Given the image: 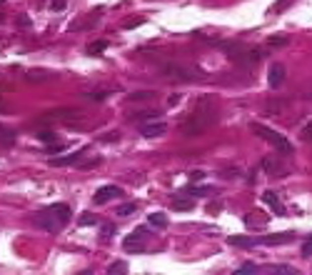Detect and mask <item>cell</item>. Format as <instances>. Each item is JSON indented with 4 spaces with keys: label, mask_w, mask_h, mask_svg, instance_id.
<instances>
[{
    "label": "cell",
    "mask_w": 312,
    "mask_h": 275,
    "mask_svg": "<svg viewBox=\"0 0 312 275\" xmlns=\"http://www.w3.org/2000/svg\"><path fill=\"white\" fill-rule=\"evenodd\" d=\"M83 153L85 150H77L72 155H65V158H53V165H72V163H77V160L83 158Z\"/></svg>",
    "instance_id": "cell-20"
},
{
    "label": "cell",
    "mask_w": 312,
    "mask_h": 275,
    "mask_svg": "<svg viewBox=\"0 0 312 275\" xmlns=\"http://www.w3.org/2000/svg\"><path fill=\"white\" fill-rule=\"evenodd\" d=\"M300 135H302V140H307V143H312V123H307V125L302 128V133H300Z\"/></svg>",
    "instance_id": "cell-31"
},
{
    "label": "cell",
    "mask_w": 312,
    "mask_h": 275,
    "mask_svg": "<svg viewBox=\"0 0 312 275\" xmlns=\"http://www.w3.org/2000/svg\"><path fill=\"white\" fill-rule=\"evenodd\" d=\"M272 273L275 275H297V268H292V265H272Z\"/></svg>",
    "instance_id": "cell-25"
},
{
    "label": "cell",
    "mask_w": 312,
    "mask_h": 275,
    "mask_svg": "<svg viewBox=\"0 0 312 275\" xmlns=\"http://www.w3.org/2000/svg\"><path fill=\"white\" fill-rule=\"evenodd\" d=\"M292 238H295V233H272V235L257 238V245H282V243H290Z\"/></svg>",
    "instance_id": "cell-11"
},
{
    "label": "cell",
    "mask_w": 312,
    "mask_h": 275,
    "mask_svg": "<svg viewBox=\"0 0 312 275\" xmlns=\"http://www.w3.org/2000/svg\"><path fill=\"white\" fill-rule=\"evenodd\" d=\"M142 23H145V18H130V20L123 23V28H125V30H133V28H138V25H142Z\"/></svg>",
    "instance_id": "cell-28"
},
{
    "label": "cell",
    "mask_w": 312,
    "mask_h": 275,
    "mask_svg": "<svg viewBox=\"0 0 312 275\" xmlns=\"http://www.w3.org/2000/svg\"><path fill=\"white\" fill-rule=\"evenodd\" d=\"M252 133L260 138V140H265L267 145H272L277 153H282V155H292V150H295V145L282 135V133H277V130H272L270 125H262V123H252Z\"/></svg>",
    "instance_id": "cell-3"
},
{
    "label": "cell",
    "mask_w": 312,
    "mask_h": 275,
    "mask_svg": "<svg viewBox=\"0 0 312 275\" xmlns=\"http://www.w3.org/2000/svg\"><path fill=\"white\" fill-rule=\"evenodd\" d=\"M282 163H277V160H270V158H265L262 160V168H265V173H270V175H277V178H282V175H287L290 170L287 168H280Z\"/></svg>",
    "instance_id": "cell-14"
},
{
    "label": "cell",
    "mask_w": 312,
    "mask_h": 275,
    "mask_svg": "<svg viewBox=\"0 0 312 275\" xmlns=\"http://www.w3.org/2000/svg\"><path fill=\"white\" fill-rule=\"evenodd\" d=\"M267 45H270V48H285V45H290V35H287V33H275V35H270V38H267Z\"/></svg>",
    "instance_id": "cell-19"
},
{
    "label": "cell",
    "mask_w": 312,
    "mask_h": 275,
    "mask_svg": "<svg viewBox=\"0 0 312 275\" xmlns=\"http://www.w3.org/2000/svg\"><path fill=\"white\" fill-rule=\"evenodd\" d=\"M250 273H260V268H257L255 263H245L243 268L235 270V275H250Z\"/></svg>",
    "instance_id": "cell-26"
},
{
    "label": "cell",
    "mask_w": 312,
    "mask_h": 275,
    "mask_svg": "<svg viewBox=\"0 0 312 275\" xmlns=\"http://www.w3.org/2000/svg\"><path fill=\"white\" fill-rule=\"evenodd\" d=\"M230 245H240V248H255L257 238H247V235H230Z\"/></svg>",
    "instance_id": "cell-17"
},
{
    "label": "cell",
    "mask_w": 312,
    "mask_h": 275,
    "mask_svg": "<svg viewBox=\"0 0 312 275\" xmlns=\"http://www.w3.org/2000/svg\"><path fill=\"white\" fill-rule=\"evenodd\" d=\"M0 105H3V100H0Z\"/></svg>",
    "instance_id": "cell-39"
},
{
    "label": "cell",
    "mask_w": 312,
    "mask_h": 275,
    "mask_svg": "<svg viewBox=\"0 0 312 275\" xmlns=\"http://www.w3.org/2000/svg\"><path fill=\"white\" fill-rule=\"evenodd\" d=\"M105 95H107V93H85V98H88V100H103Z\"/></svg>",
    "instance_id": "cell-35"
},
{
    "label": "cell",
    "mask_w": 312,
    "mask_h": 275,
    "mask_svg": "<svg viewBox=\"0 0 312 275\" xmlns=\"http://www.w3.org/2000/svg\"><path fill=\"white\" fill-rule=\"evenodd\" d=\"M147 223H150L152 228H160V230H163V228H168V215H165V213H150V215H147Z\"/></svg>",
    "instance_id": "cell-21"
},
{
    "label": "cell",
    "mask_w": 312,
    "mask_h": 275,
    "mask_svg": "<svg viewBox=\"0 0 312 275\" xmlns=\"http://www.w3.org/2000/svg\"><path fill=\"white\" fill-rule=\"evenodd\" d=\"M37 138H40V140H45V143H53V140H55L58 135H55L53 130H43V133H40V135H37Z\"/></svg>",
    "instance_id": "cell-32"
},
{
    "label": "cell",
    "mask_w": 312,
    "mask_h": 275,
    "mask_svg": "<svg viewBox=\"0 0 312 275\" xmlns=\"http://www.w3.org/2000/svg\"><path fill=\"white\" fill-rule=\"evenodd\" d=\"M0 23H3V13H0Z\"/></svg>",
    "instance_id": "cell-38"
},
{
    "label": "cell",
    "mask_w": 312,
    "mask_h": 275,
    "mask_svg": "<svg viewBox=\"0 0 312 275\" xmlns=\"http://www.w3.org/2000/svg\"><path fill=\"white\" fill-rule=\"evenodd\" d=\"M262 203H267L277 215H285V210L280 208V198H277V195L272 193V190H265V193H262Z\"/></svg>",
    "instance_id": "cell-15"
},
{
    "label": "cell",
    "mask_w": 312,
    "mask_h": 275,
    "mask_svg": "<svg viewBox=\"0 0 312 275\" xmlns=\"http://www.w3.org/2000/svg\"><path fill=\"white\" fill-rule=\"evenodd\" d=\"M130 118H133V120H138V123H150V120H160L163 113H160V110L147 108V110H138V113H133Z\"/></svg>",
    "instance_id": "cell-13"
},
{
    "label": "cell",
    "mask_w": 312,
    "mask_h": 275,
    "mask_svg": "<svg viewBox=\"0 0 312 275\" xmlns=\"http://www.w3.org/2000/svg\"><path fill=\"white\" fill-rule=\"evenodd\" d=\"M83 120H85V113L80 108H55V110H48L40 118V123H63L68 128L83 123Z\"/></svg>",
    "instance_id": "cell-4"
},
{
    "label": "cell",
    "mask_w": 312,
    "mask_h": 275,
    "mask_svg": "<svg viewBox=\"0 0 312 275\" xmlns=\"http://www.w3.org/2000/svg\"><path fill=\"white\" fill-rule=\"evenodd\" d=\"M215 120H217V110H215V105H210V100L205 98V100H200V105L182 120L180 130H182L185 135H203L205 130H210V128L215 125Z\"/></svg>",
    "instance_id": "cell-1"
},
{
    "label": "cell",
    "mask_w": 312,
    "mask_h": 275,
    "mask_svg": "<svg viewBox=\"0 0 312 275\" xmlns=\"http://www.w3.org/2000/svg\"><path fill=\"white\" fill-rule=\"evenodd\" d=\"M107 45H110L107 40H95V43H90L88 53H90V55H103V53L107 50Z\"/></svg>",
    "instance_id": "cell-23"
},
{
    "label": "cell",
    "mask_w": 312,
    "mask_h": 275,
    "mask_svg": "<svg viewBox=\"0 0 312 275\" xmlns=\"http://www.w3.org/2000/svg\"><path fill=\"white\" fill-rule=\"evenodd\" d=\"M50 8H53L55 13H60V10L65 8V0H53V5H50Z\"/></svg>",
    "instance_id": "cell-36"
},
{
    "label": "cell",
    "mask_w": 312,
    "mask_h": 275,
    "mask_svg": "<svg viewBox=\"0 0 312 275\" xmlns=\"http://www.w3.org/2000/svg\"><path fill=\"white\" fill-rule=\"evenodd\" d=\"M0 138L5 140V145H13V140H15V133H13V130H5V128H0Z\"/></svg>",
    "instance_id": "cell-29"
},
{
    "label": "cell",
    "mask_w": 312,
    "mask_h": 275,
    "mask_svg": "<svg viewBox=\"0 0 312 275\" xmlns=\"http://www.w3.org/2000/svg\"><path fill=\"white\" fill-rule=\"evenodd\" d=\"M215 193L212 188H200V185H187L182 188V195H190V198H205V195Z\"/></svg>",
    "instance_id": "cell-16"
},
{
    "label": "cell",
    "mask_w": 312,
    "mask_h": 275,
    "mask_svg": "<svg viewBox=\"0 0 312 275\" xmlns=\"http://www.w3.org/2000/svg\"><path fill=\"white\" fill-rule=\"evenodd\" d=\"M25 78H28V83L40 85V83L53 80V73H50V70H37V68H33V70H28V73H25Z\"/></svg>",
    "instance_id": "cell-12"
},
{
    "label": "cell",
    "mask_w": 312,
    "mask_h": 275,
    "mask_svg": "<svg viewBox=\"0 0 312 275\" xmlns=\"http://www.w3.org/2000/svg\"><path fill=\"white\" fill-rule=\"evenodd\" d=\"M107 273H110V275H125V273H128V265H125L123 260H115V263L107 268Z\"/></svg>",
    "instance_id": "cell-24"
},
{
    "label": "cell",
    "mask_w": 312,
    "mask_h": 275,
    "mask_svg": "<svg viewBox=\"0 0 312 275\" xmlns=\"http://www.w3.org/2000/svg\"><path fill=\"white\" fill-rule=\"evenodd\" d=\"M70 215H72L70 205H65V203H55V205H50V208H45V210L37 213L35 220L40 223L45 230L58 233V230H63V228L70 223Z\"/></svg>",
    "instance_id": "cell-2"
},
{
    "label": "cell",
    "mask_w": 312,
    "mask_h": 275,
    "mask_svg": "<svg viewBox=\"0 0 312 275\" xmlns=\"http://www.w3.org/2000/svg\"><path fill=\"white\" fill-rule=\"evenodd\" d=\"M145 235H147V228H138L133 235H128L125 243H123V245H125V250H128V253H140V250H145V248H142V243H140V240L145 238Z\"/></svg>",
    "instance_id": "cell-10"
},
{
    "label": "cell",
    "mask_w": 312,
    "mask_h": 275,
    "mask_svg": "<svg viewBox=\"0 0 312 275\" xmlns=\"http://www.w3.org/2000/svg\"><path fill=\"white\" fill-rule=\"evenodd\" d=\"M120 195H123V190H120L118 185H103V188H98V193L93 195V203H95V205H105L107 200L120 198Z\"/></svg>",
    "instance_id": "cell-7"
},
{
    "label": "cell",
    "mask_w": 312,
    "mask_h": 275,
    "mask_svg": "<svg viewBox=\"0 0 312 275\" xmlns=\"http://www.w3.org/2000/svg\"><path fill=\"white\" fill-rule=\"evenodd\" d=\"M135 210H138V205H135V203H128V205H120V208H118V215L125 218V215H133Z\"/></svg>",
    "instance_id": "cell-27"
},
{
    "label": "cell",
    "mask_w": 312,
    "mask_h": 275,
    "mask_svg": "<svg viewBox=\"0 0 312 275\" xmlns=\"http://www.w3.org/2000/svg\"><path fill=\"white\" fill-rule=\"evenodd\" d=\"M285 75H287V70H285L282 63H272L270 70H267V83H270V88H280L285 83Z\"/></svg>",
    "instance_id": "cell-9"
},
{
    "label": "cell",
    "mask_w": 312,
    "mask_h": 275,
    "mask_svg": "<svg viewBox=\"0 0 312 275\" xmlns=\"http://www.w3.org/2000/svg\"><path fill=\"white\" fill-rule=\"evenodd\" d=\"M155 100V90H140V93H130L128 95V103H152Z\"/></svg>",
    "instance_id": "cell-18"
},
{
    "label": "cell",
    "mask_w": 312,
    "mask_h": 275,
    "mask_svg": "<svg viewBox=\"0 0 312 275\" xmlns=\"http://www.w3.org/2000/svg\"><path fill=\"white\" fill-rule=\"evenodd\" d=\"M168 133V123L163 120H150V123H145V125H140V135L142 138H160V135H165Z\"/></svg>",
    "instance_id": "cell-8"
},
{
    "label": "cell",
    "mask_w": 312,
    "mask_h": 275,
    "mask_svg": "<svg viewBox=\"0 0 312 275\" xmlns=\"http://www.w3.org/2000/svg\"><path fill=\"white\" fill-rule=\"evenodd\" d=\"M232 60L235 63H240V65H255L257 60H262V50H252V48H247V45H240V43H222L220 45Z\"/></svg>",
    "instance_id": "cell-5"
},
{
    "label": "cell",
    "mask_w": 312,
    "mask_h": 275,
    "mask_svg": "<svg viewBox=\"0 0 312 275\" xmlns=\"http://www.w3.org/2000/svg\"><path fill=\"white\" fill-rule=\"evenodd\" d=\"M95 223H98V218L93 213H83L80 215V225H95Z\"/></svg>",
    "instance_id": "cell-30"
},
{
    "label": "cell",
    "mask_w": 312,
    "mask_h": 275,
    "mask_svg": "<svg viewBox=\"0 0 312 275\" xmlns=\"http://www.w3.org/2000/svg\"><path fill=\"white\" fill-rule=\"evenodd\" d=\"M165 75L175 78V80H195V78H203V70H198L195 65H180V63H165Z\"/></svg>",
    "instance_id": "cell-6"
},
{
    "label": "cell",
    "mask_w": 312,
    "mask_h": 275,
    "mask_svg": "<svg viewBox=\"0 0 312 275\" xmlns=\"http://www.w3.org/2000/svg\"><path fill=\"white\" fill-rule=\"evenodd\" d=\"M310 255H312V238H307L302 245V258H310Z\"/></svg>",
    "instance_id": "cell-33"
},
{
    "label": "cell",
    "mask_w": 312,
    "mask_h": 275,
    "mask_svg": "<svg viewBox=\"0 0 312 275\" xmlns=\"http://www.w3.org/2000/svg\"><path fill=\"white\" fill-rule=\"evenodd\" d=\"M192 208H195V203H192V200H185V198H173V210L187 213V210H192Z\"/></svg>",
    "instance_id": "cell-22"
},
{
    "label": "cell",
    "mask_w": 312,
    "mask_h": 275,
    "mask_svg": "<svg viewBox=\"0 0 312 275\" xmlns=\"http://www.w3.org/2000/svg\"><path fill=\"white\" fill-rule=\"evenodd\" d=\"M18 20H20V25H23V28H28V23H30V20H28V18H25V15H20V18H18Z\"/></svg>",
    "instance_id": "cell-37"
},
{
    "label": "cell",
    "mask_w": 312,
    "mask_h": 275,
    "mask_svg": "<svg viewBox=\"0 0 312 275\" xmlns=\"http://www.w3.org/2000/svg\"><path fill=\"white\" fill-rule=\"evenodd\" d=\"M287 3H292V0H277V3H275V8H272V10H275V13H282V10L287 8Z\"/></svg>",
    "instance_id": "cell-34"
}]
</instances>
